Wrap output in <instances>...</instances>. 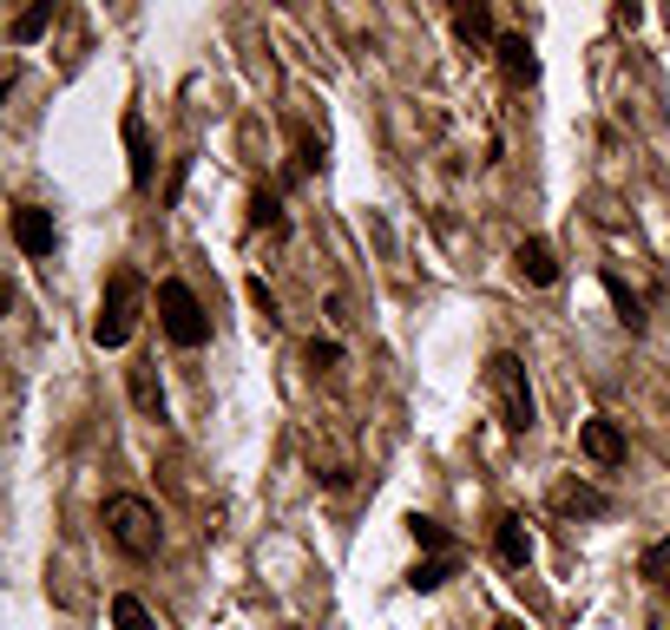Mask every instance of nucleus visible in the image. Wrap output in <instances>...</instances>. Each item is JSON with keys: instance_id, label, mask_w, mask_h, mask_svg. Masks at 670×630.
<instances>
[{"instance_id": "1", "label": "nucleus", "mask_w": 670, "mask_h": 630, "mask_svg": "<svg viewBox=\"0 0 670 630\" xmlns=\"http://www.w3.org/2000/svg\"><path fill=\"white\" fill-rule=\"evenodd\" d=\"M99 519H105V539L125 552V559H158V546H164V519H158V506L145 500V493H112L105 506H99Z\"/></svg>"}, {"instance_id": "2", "label": "nucleus", "mask_w": 670, "mask_h": 630, "mask_svg": "<svg viewBox=\"0 0 670 630\" xmlns=\"http://www.w3.org/2000/svg\"><path fill=\"white\" fill-rule=\"evenodd\" d=\"M138 316H145V276L138 270H112L105 296H99V322H92V342L99 348H125L138 335Z\"/></svg>"}, {"instance_id": "3", "label": "nucleus", "mask_w": 670, "mask_h": 630, "mask_svg": "<svg viewBox=\"0 0 670 630\" xmlns=\"http://www.w3.org/2000/svg\"><path fill=\"white\" fill-rule=\"evenodd\" d=\"M487 394L500 408V427L507 434H533L540 427V408H533V381H526V362L520 355H487Z\"/></svg>"}, {"instance_id": "4", "label": "nucleus", "mask_w": 670, "mask_h": 630, "mask_svg": "<svg viewBox=\"0 0 670 630\" xmlns=\"http://www.w3.org/2000/svg\"><path fill=\"white\" fill-rule=\"evenodd\" d=\"M158 329H164L171 348H204L211 342V316H204V302H197V289L184 276L158 283Z\"/></svg>"}, {"instance_id": "5", "label": "nucleus", "mask_w": 670, "mask_h": 630, "mask_svg": "<svg viewBox=\"0 0 670 630\" xmlns=\"http://www.w3.org/2000/svg\"><path fill=\"white\" fill-rule=\"evenodd\" d=\"M7 230H13V250H20V256H53V250H59V224H53V210H39V204H13Z\"/></svg>"}, {"instance_id": "6", "label": "nucleus", "mask_w": 670, "mask_h": 630, "mask_svg": "<svg viewBox=\"0 0 670 630\" xmlns=\"http://www.w3.org/2000/svg\"><path fill=\"white\" fill-rule=\"evenodd\" d=\"M579 454H586L592 467H625L632 440H625V427H618L612 414H592V421H579Z\"/></svg>"}, {"instance_id": "7", "label": "nucleus", "mask_w": 670, "mask_h": 630, "mask_svg": "<svg viewBox=\"0 0 670 630\" xmlns=\"http://www.w3.org/2000/svg\"><path fill=\"white\" fill-rule=\"evenodd\" d=\"M118 138H125V158H132V191H151V177H158V151H151V131H145V118L138 112H125L118 118Z\"/></svg>"}, {"instance_id": "8", "label": "nucleus", "mask_w": 670, "mask_h": 630, "mask_svg": "<svg viewBox=\"0 0 670 630\" xmlns=\"http://www.w3.org/2000/svg\"><path fill=\"white\" fill-rule=\"evenodd\" d=\"M493 559H500L507 572H526V565H533V532H526L520 513H500V526H493Z\"/></svg>"}, {"instance_id": "9", "label": "nucleus", "mask_w": 670, "mask_h": 630, "mask_svg": "<svg viewBox=\"0 0 670 630\" xmlns=\"http://www.w3.org/2000/svg\"><path fill=\"white\" fill-rule=\"evenodd\" d=\"M493 53H500V72H507L513 85H533V79H540V53H533V39H526V33H500V39H493Z\"/></svg>"}, {"instance_id": "10", "label": "nucleus", "mask_w": 670, "mask_h": 630, "mask_svg": "<svg viewBox=\"0 0 670 630\" xmlns=\"http://www.w3.org/2000/svg\"><path fill=\"white\" fill-rule=\"evenodd\" d=\"M513 270H520L533 289H553V283H559V256H553V243H546V237H526V243L513 250Z\"/></svg>"}, {"instance_id": "11", "label": "nucleus", "mask_w": 670, "mask_h": 630, "mask_svg": "<svg viewBox=\"0 0 670 630\" xmlns=\"http://www.w3.org/2000/svg\"><path fill=\"white\" fill-rule=\"evenodd\" d=\"M125 388H132V408L145 421H164V388H158V362H132L125 368Z\"/></svg>"}, {"instance_id": "12", "label": "nucleus", "mask_w": 670, "mask_h": 630, "mask_svg": "<svg viewBox=\"0 0 670 630\" xmlns=\"http://www.w3.org/2000/svg\"><path fill=\"white\" fill-rule=\"evenodd\" d=\"M553 506H559L566 519H605V513H612V500H605L599 486H579V480H566V486L553 493Z\"/></svg>"}, {"instance_id": "13", "label": "nucleus", "mask_w": 670, "mask_h": 630, "mask_svg": "<svg viewBox=\"0 0 670 630\" xmlns=\"http://www.w3.org/2000/svg\"><path fill=\"white\" fill-rule=\"evenodd\" d=\"M454 33H461L467 46L500 39V33H493V7H487V0H461V7H454Z\"/></svg>"}, {"instance_id": "14", "label": "nucleus", "mask_w": 670, "mask_h": 630, "mask_svg": "<svg viewBox=\"0 0 670 630\" xmlns=\"http://www.w3.org/2000/svg\"><path fill=\"white\" fill-rule=\"evenodd\" d=\"M447 579H461V552H441V559H421L408 572V592H441Z\"/></svg>"}, {"instance_id": "15", "label": "nucleus", "mask_w": 670, "mask_h": 630, "mask_svg": "<svg viewBox=\"0 0 670 630\" xmlns=\"http://www.w3.org/2000/svg\"><path fill=\"white\" fill-rule=\"evenodd\" d=\"M46 20H53V0H33L26 13H13V26H7V39H13V46H33V39L46 33Z\"/></svg>"}, {"instance_id": "16", "label": "nucleus", "mask_w": 670, "mask_h": 630, "mask_svg": "<svg viewBox=\"0 0 670 630\" xmlns=\"http://www.w3.org/2000/svg\"><path fill=\"white\" fill-rule=\"evenodd\" d=\"M605 296L618 302V322H625V329L638 335V329H645V302H638V296L625 289V276H618V270H605Z\"/></svg>"}, {"instance_id": "17", "label": "nucleus", "mask_w": 670, "mask_h": 630, "mask_svg": "<svg viewBox=\"0 0 670 630\" xmlns=\"http://www.w3.org/2000/svg\"><path fill=\"white\" fill-rule=\"evenodd\" d=\"M408 532H415V546H421L428 559H441V552H454V532H447L441 519H428V513H415V519H408Z\"/></svg>"}, {"instance_id": "18", "label": "nucleus", "mask_w": 670, "mask_h": 630, "mask_svg": "<svg viewBox=\"0 0 670 630\" xmlns=\"http://www.w3.org/2000/svg\"><path fill=\"white\" fill-rule=\"evenodd\" d=\"M250 224H257V230H270V237H283V230H289L283 197H276V191H257V197H250Z\"/></svg>"}, {"instance_id": "19", "label": "nucleus", "mask_w": 670, "mask_h": 630, "mask_svg": "<svg viewBox=\"0 0 670 630\" xmlns=\"http://www.w3.org/2000/svg\"><path fill=\"white\" fill-rule=\"evenodd\" d=\"M112 630H158V625H151V611H145V598H132V592H118V598H112Z\"/></svg>"}, {"instance_id": "20", "label": "nucleus", "mask_w": 670, "mask_h": 630, "mask_svg": "<svg viewBox=\"0 0 670 630\" xmlns=\"http://www.w3.org/2000/svg\"><path fill=\"white\" fill-rule=\"evenodd\" d=\"M243 296H250V309L263 316V329H276V322H283V316H276V289H270L263 276H250V283H243Z\"/></svg>"}, {"instance_id": "21", "label": "nucleus", "mask_w": 670, "mask_h": 630, "mask_svg": "<svg viewBox=\"0 0 670 630\" xmlns=\"http://www.w3.org/2000/svg\"><path fill=\"white\" fill-rule=\"evenodd\" d=\"M303 362L329 375V368H342V342H309V348H303Z\"/></svg>"}, {"instance_id": "22", "label": "nucleus", "mask_w": 670, "mask_h": 630, "mask_svg": "<svg viewBox=\"0 0 670 630\" xmlns=\"http://www.w3.org/2000/svg\"><path fill=\"white\" fill-rule=\"evenodd\" d=\"M638 572H645V579H665V572H670V532H665V539H658V546H645V559H638Z\"/></svg>"}, {"instance_id": "23", "label": "nucleus", "mask_w": 670, "mask_h": 630, "mask_svg": "<svg viewBox=\"0 0 670 630\" xmlns=\"http://www.w3.org/2000/svg\"><path fill=\"white\" fill-rule=\"evenodd\" d=\"M612 20L632 33V26H645V7H638V0H618V7H612Z\"/></svg>"}, {"instance_id": "24", "label": "nucleus", "mask_w": 670, "mask_h": 630, "mask_svg": "<svg viewBox=\"0 0 670 630\" xmlns=\"http://www.w3.org/2000/svg\"><path fill=\"white\" fill-rule=\"evenodd\" d=\"M322 151H329V145H322L316 131H303V171H322Z\"/></svg>"}, {"instance_id": "25", "label": "nucleus", "mask_w": 670, "mask_h": 630, "mask_svg": "<svg viewBox=\"0 0 670 630\" xmlns=\"http://www.w3.org/2000/svg\"><path fill=\"white\" fill-rule=\"evenodd\" d=\"M500 630H526V625H513V618H507V625H500Z\"/></svg>"}]
</instances>
